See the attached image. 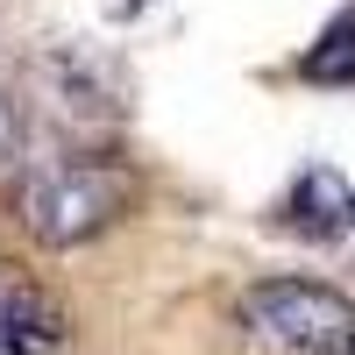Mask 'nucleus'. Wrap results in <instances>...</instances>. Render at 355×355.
<instances>
[{"instance_id":"nucleus-4","label":"nucleus","mask_w":355,"mask_h":355,"mask_svg":"<svg viewBox=\"0 0 355 355\" xmlns=\"http://www.w3.org/2000/svg\"><path fill=\"white\" fill-rule=\"evenodd\" d=\"M64 341V320H57V306H43L36 291L8 284L0 291V355H43Z\"/></svg>"},{"instance_id":"nucleus-5","label":"nucleus","mask_w":355,"mask_h":355,"mask_svg":"<svg viewBox=\"0 0 355 355\" xmlns=\"http://www.w3.org/2000/svg\"><path fill=\"white\" fill-rule=\"evenodd\" d=\"M299 71H306L313 85H355V8L320 28V43L299 57Z\"/></svg>"},{"instance_id":"nucleus-3","label":"nucleus","mask_w":355,"mask_h":355,"mask_svg":"<svg viewBox=\"0 0 355 355\" xmlns=\"http://www.w3.org/2000/svg\"><path fill=\"white\" fill-rule=\"evenodd\" d=\"M284 220L299 227V234H341V227H355V192H348V178L306 171L299 185H291V199H284Z\"/></svg>"},{"instance_id":"nucleus-2","label":"nucleus","mask_w":355,"mask_h":355,"mask_svg":"<svg viewBox=\"0 0 355 355\" xmlns=\"http://www.w3.org/2000/svg\"><path fill=\"white\" fill-rule=\"evenodd\" d=\"M242 327L284 355H348L355 348V299L313 277H263L242 291Z\"/></svg>"},{"instance_id":"nucleus-1","label":"nucleus","mask_w":355,"mask_h":355,"mask_svg":"<svg viewBox=\"0 0 355 355\" xmlns=\"http://www.w3.org/2000/svg\"><path fill=\"white\" fill-rule=\"evenodd\" d=\"M128 199H135V178L121 164H43V171L21 178L15 214H21V227L36 234V242L71 249V242L107 234L128 214Z\"/></svg>"},{"instance_id":"nucleus-6","label":"nucleus","mask_w":355,"mask_h":355,"mask_svg":"<svg viewBox=\"0 0 355 355\" xmlns=\"http://www.w3.org/2000/svg\"><path fill=\"white\" fill-rule=\"evenodd\" d=\"M21 157V114H15V100L0 93V164H15Z\"/></svg>"},{"instance_id":"nucleus-7","label":"nucleus","mask_w":355,"mask_h":355,"mask_svg":"<svg viewBox=\"0 0 355 355\" xmlns=\"http://www.w3.org/2000/svg\"><path fill=\"white\" fill-rule=\"evenodd\" d=\"M348 355H355V348H348Z\"/></svg>"}]
</instances>
